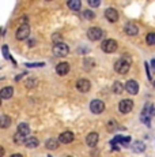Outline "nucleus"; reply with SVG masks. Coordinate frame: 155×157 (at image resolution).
I'll list each match as a JSON object with an SVG mask.
<instances>
[{"label": "nucleus", "mask_w": 155, "mask_h": 157, "mask_svg": "<svg viewBox=\"0 0 155 157\" xmlns=\"http://www.w3.org/2000/svg\"><path fill=\"white\" fill-rule=\"evenodd\" d=\"M4 153H5L4 147H3V146H0V157H3V156H4Z\"/></svg>", "instance_id": "obj_32"}, {"label": "nucleus", "mask_w": 155, "mask_h": 157, "mask_svg": "<svg viewBox=\"0 0 155 157\" xmlns=\"http://www.w3.org/2000/svg\"><path fill=\"white\" fill-rule=\"evenodd\" d=\"M129 67H131V59L128 56L125 57H121L120 60L114 63V70L118 72V74H127L129 71Z\"/></svg>", "instance_id": "obj_1"}, {"label": "nucleus", "mask_w": 155, "mask_h": 157, "mask_svg": "<svg viewBox=\"0 0 155 157\" xmlns=\"http://www.w3.org/2000/svg\"><path fill=\"white\" fill-rule=\"evenodd\" d=\"M103 30L102 29H99V28H90L87 30V37L90 38L91 41H98V40H101V38L103 37Z\"/></svg>", "instance_id": "obj_4"}, {"label": "nucleus", "mask_w": 155, "mask_h": 157, "mask_svg": "<svg viewBox=\"0 0 155 157\" xmlns=\"http://www.w3.org/2000/svg\"><path fill=\"white\" fill-rule=\"evenodd\" d=\"M117 41L116 40H112V38H109V40H105L102 44H101V48H102L103 52L106 53H113L116 49H117Z\"/></svg>", "instance_id": "obj_3"}, {"label": "nucleus", "mask_w": 155, "mask_h": 157, "mask_svg": "<svg viewBox=\"0 0 155 157\" xmlns=\"http://www.w3.org/2000/svg\"><path fill=\"white\" fill-rule=\"evenodd\" d=\"M90 109L91 112L95 115H99L105 111V104H103L101 100H93L90 102Z\"/></svg>", "instance_id": "obj_6"}, {"label": "nucleus", "mask_w": 155, "mask_h": 157, "mask_svg": "<svg viewBox=\"0 0 155 157\" xmlns=\"http://www.w3.org/2000/svg\"><path fill=\"white\" fill-rule=\"evenodd\" d=\"M99 4H101L99 0H88V6H91V7H98Z\"/></svg>", "instance_id": "obj_29"}, {"label": "nucleus", "mask_w": 155, "mask_h": 157, "mask_svg": "<svg viewBox=\"0 0 155 157\" xmlns=\"http://www.w3.org/2000/svg\"><path fill=\"white\" fill-rule=\"evenodd\" d=\"M0 105H2V98H0Z\"/></svg>", "instance_id": "obj_35"}, {"label": "nucleus", "mask_w": 155, "mask_h": 157, "mask_svg": "<svg viewBox=\"0 0 155 157\" xmlns=\"http://www.w3.org/2000/svg\"><path fill=\"white\" fill-rule=\"evenodd\" d=\"M45 146L48 147L49 150H55L59 147V140H55V138H49V140L46 141Z\"/></svg>", "instance_id": "obj_19"}, {"label": "nucleus", "mask_w": 155, "mask_h": 157, "mask_svg": "<svg viewBox=\"0 0 155 157\" xmlns=\"http://www.w3.org/2000/svg\"><path fill=\"white\" fill-rule=\"evenodd\" d=\"M125 33H127L128 36H136L139 33V28L133 22H128L127 25H125Z\"/></svg>", "instance_id": "obj_15"}, {"label": "nucleus", "mask_w": 155, "mask_h": 157, "mask_svg": "<svg viewBox=\"0 0 155 157\" xmlns=\"http://www.w3.org/2000/svg\"><path fill=\"white\" fill-rule=\"evenodd\" d=\"M48 157H52V156H48Z\"/></svg>", "instance_id": "obj_37"}, {"label": "nucleus", "mask_w": 155, "mask_h": 157, "mask_svg": "<svg viewBox=\"0 0 155 157\" xmlns=\"http://www.w3.org/2000/svg\"><path fill=\"white\" fill-rule=\"evenodd\" d=\"M125 90H127L129 94H138L139 93V83L136 81L131 79L125 83Z\"/></svg>", "instance_id": "obj_9"}, {"label": "nucleus", "mask_w": 155, "mask_h": 157, "mask_svg": "<svg viewBox=\"0 0 155 157\" xmlns=\"http://www.w3.org/2000/svg\"><path fill=\"white\" fill-rule=\"evenodd\" d=\"M68 71H70V64L67 62H61L56 66V72L59 75H65V74H68Z\"/></svg>", "instance_id": "obj_13"}, {"label": "nucleus", "mask_w": 155, "mask_h": 157, "mask_svg": "<svg viewBox=\"0 0 155 157\" xmlns=\"http://www.w3.org/2000/svg\"><path fill=\"white\" fill-rule=\"evenodd\" d=\"M142 122L144 123V124H147V126L151 124V123H150V117H148V116H144V115H142Z\"/></svg>", "instance_id": "obj_31"}, {"label": "nucleus", "mask_w": 155, "mask_h": 157, "mask_svg": "<svg viewBox=\"0 0 155 157\" xmlns=\"http://www.w3.org/2000/svg\"><path fill=\"white\" fill-rule=\"evenodd\" d=\"M11 126V119L10 116H7V115H3V116H0V127L2 128H7Z\"/></svg>", "instance_id": "obj_20"}, {"label": "nucleus", "mask_w": 155, "mask_h": 157, "mask_svg": "<svg viewBox=\"0 0 155 157\" xmlns=\"http://www.w3.org/2000/svg\"><path fill=\"white\" fill-rule=\"evenodd\" d=\"M132 150L135 153H142V152H144L146 150V145L142 142V141H135L132 145Z\"/></svg>", "instance_id": "obj_17"}, {"label": "nucleus", "mask_w": 155, "mask_h": 157, "mask_svg": "<svg viewBox=\"0 0 155 157\" xmlns=\"http://www.w3.org/2000/svg\"><path fill=\"white\" fill-rule=\"evenodd\" d=\"M116 127H117V124H116V122L114 120H110L109 122V124H108V128H109V131H113Z\"/></svg>", "instance_id": "obj_30"}, {"label": "nucleus", "mask_w": 155, "mask_h": 157, "mask_svg": "<svg viewBox=\"0 0 155 157\" xmlns=\"http://www.w3.org/2000/svg\"><path fill=\"white\" fill-rule=\"evenodd\" d=\"M25 66H27V67H30V68H37V67H44L45 63H26Z\"/></svg>", "instance_id": "obj_28"}, {"label": "nucleus", "mask_w": 155, "mask_h": 157, "mask_svg": "<svg viewBox=\"0 0 155 157\" xmlns=\"http://www.w3.org/2000/svg\"><path fill=\"white\" fill-rule=\"evenodd\" d=\"M151 64H153V67H154V70H155V59L153 60V62H151Z\"/></svg>", "instance_id": "obj_34"}, {"label": "nucleus", "mask_w": 155, "mask_h": 157, "mask_svg": "<svg viewBox=\"0 0 155 157\" xmlns=\"http://www.w3.org/2000/svg\"><path fill=\"white\" fill-rule=\"evenodd\" d=\"M98 140H99V135H98L97 132H90V134L86 137V144L90 147H95L98 144Z\"/></svg>", "instance_id": "obj_11"}, {"label": "nucleus", "mask_w": 155, "mask_h": 157, "mask_svg": "<svg viewBox=\"0 0 155 157\" xmlns=\"http://www.w3.org/2000/svg\"><path fill=\"white\" fill-rule=\"evenodd\" d=\"M105 17H106V19H108L109 22H112V23H114V22H117L118 21V13H117L116 8H106Z\"/></svg>", "instance_id": "obj_10"}, {"label": "nucleus", "mask_w": 155, "mask_h": 157, "mask_svg": "<svg viewBox=\"0 0 155 157\" xmlns=\"http://www.w3.org/2000/svg\"><path fill=\"white\" fill-rule=\"evenodd\" d=\"M38 145H40V142H38V140L35 137L27 138V140H26V142H25V146L29 147V149H34V147H37Z\"/></svg>", "instance_id": "obj_18"}, {"label": "nucleus", "mask_w": 155, "mask_h": 157, "mask_svg": "<svg viewBox=\"0 0 155 157\" xmlns=\"http://www.w3.org/2000/svg\"><path fill=\"white\" fill-rule=\"evenodd\" d=\"M29 131H30V127H29L27 123H20V124L18 126V132H19V134L26 137V135L29 134Z\"/></svg>", "instance_id": "obj_22"}, {"label": "nucleus", "mask_w": 155, "mask_h": 157, "mask_svg": "<svg viewBox=\"0 0 155 157\" xmlns=\"http://www.w3.org/2000/svg\"><path fill=\"white\" fill-rule=\"evenodd\" d=\"M146 41H147L148 45H155V33H148L147 37H146Z\"/></svg>", "instance_id": "obj_25"}, {"label": "nucleus", "mask_w": 155, "mask_h": 157, "mask_svg": "<svg viewBox=\"0 0 155 157\" xmlns=\"http://www.w3.org/2000/svg\"><path fill=\"white\" fill-rule=\"evenodd\" d=\"M14 142H15L16 145H25L26 142V137L22 134H19V132H16L15 135H14Z\"/></svg>", "instance_id": "obj_23"}, {"label": "nucleus", "mask_w": 155, "mask_h": 157, "mask_svg": "<svg viewBox=\"0 0 155 157\" xmlns=\"http://www.w3.org/2000/svg\"><path fill=\"white\" fill-rule=\"evenodd\" d=\"M67 4H68V7H70L72 11H79L80 7H82V3H80L79 0H70Z\"/></svg>", "instance_id": "obj_21"}, {"label": "nucleus", "mask_w": 155, "mask_h": 157, "mask_svg": "<svg viewBox=\"0 0 155 157\" xmlns=\"http://www.w3.org/2000/svg\"><path fill=\"white\" fill-rule=\"evenodd\" d=\"M74 141V134L71 131H64L59 135V142L61 144H71Z\"/></svg>", "instance_id": "obj_12"}, {"label": "nucleus", "mask_w": 155, "mask_h": 157, "mask_svg": "<svg viewBox=\"0 0 155 157\" xmlns=\"http://www.w3.org/2000/svg\"><path fill=\"white\" fill-rule=\"evenodd\" d=\"M142 115H144V116H153V115H155V107L151 102H148V104H146L144 105V109H143V113Z\"/></svg>", "instance_id": "obj_16"}, {"label": "nucleus", "mask_w": 155, "mask_h": 157, "mask_svg": "<svg viewBox=\"0 0 155 157\" xmlns=\"http://www.w3.org/2000/svg\"><path fill=\"white\" fill-rule=\"evenodd\" d=\"M83 17H85L86 19H94L95 14L91 10H86V11H83Z\"/></svg>", "instance_id": "obj_27"}, {"label": "nucleus", "mask_w": 155, "mask_h": 157, "mask_svg": "<svg viewBox=\"0 0 155 157\" xmlns=\"http://www.w3.org/2000/svg\"><path fill=\"white\" fill-rule=\"evenodd\" d=\"M29 34H30V28H29V25L26 23V25H20L19 28L16 30V40H26V38L29 37Z\"/></svg>", "instance_id": "obj_5"}, {"label": "nucleus", "mask_w": 155, "mask_h": 157, "mask_svg": "<svg viewBox=\"0 0 155 157\" xmlns=\"http://www.w3.org/2000/svg\"><path fill=\"white\" fill-rule=\"evenodd\" d=\"M2 51H3V55H4V57H5V59H10V60H13V63H15V60H14L13 57H11L10 52H8V48H7V45H3Z\"/></svg>", "instance_id": "obj_26"}, {"label": "nucleus", "mask_w": 155, "mask_h": 157, "mask_svg": "<svg viewBox=\"0 0 155 157\" xmlns=\"http://www.w3.org/2000/svg\"><path fill=\"white\" fill-rule=\"evenodd\" d=\"M76 89L79 90L80 93H87L88 90L91 89V83L88 79H79L76 82Z\"/></svg>", "instance_id": "obj_8"}, {"label": "nucleus", "mask_w": 155, "mask_h": 157, "mask_svg": "<svg viewBox=\"0 0 155 157\" xmlns=\"http://www.w3.org/2000/svg\"><path fill=\"white\" fill-rule=\"evenodd\" d=\"M132 108H133V101L132 100H123V101H120V104H118V109H120V112L121 113H128V112H131L132 111Z\"/></svg>", "instance_id": "obj_7"}, {"label": "nucleus", "mask_w": 155, "mask_h": 157, "mask_svg": "<svg viewBox=\"0 0 155 157\" xmlns=\"http://www.w3.org/2000/svg\"><path fill=\"white\" fill-rule=\"evenodd\" d=\"M124 90V86L121 82H114L113 83V92L116 93V94H120V93H123Z\"/></svg>", "instance_id": "obj_24"}, {"label": "nucleus", "mask_w": 155, "mask_h": 157, "mask_svg": "<svg viewBox=\"0 0 155 157\" xmlns=\"http://www.w3.org/2000/svg\"><path fill=\"white\" fill-rule=\"evenodd\" d=\"M13 94H14V87H11V86H5L0 90V98H4V100L11 98Z\"/></svg>", "instance_id": "obj_14"}, {"label": "nucleus", "mask_w": 155, "mask_h": 157, "mask_svg": "<svg viewBox=\"0 0 155 157\" xmlns=\"http://www.w3.org/2000/svg\"><path fill=\"white\" fill-rule=\"evenodd\" d=\"M154 86H155V81H154Z\"/></svg>", "instance_id": "obj_36"}, {"label": "nucleus", "mask_w": 155, "mask_h": 157, "mask_svg": "<svg viewBox=\"0 0 155 157\" xmlns=\"http://www.w3.org/2000/svg\"><path fill=\"white\" fill-rule=\"evenodd\" d=\"M68 52H70V48H68L67 44L64 43H56L53 45V53H55L56 56L59 57H64L68 55Z\"/></svg>", "instance_id": "obj_2"}, {"label": "nucleus", "mask_w": 155, "mask_h": 157, "mask_svg": "<svg viewBox=\"0 0 155 157\" xmlns=\"http://www.w3.org/2000/svg\"><path fill=\"white\" fill-rule=\"evenodd\" d=\"M10 157H23L22 155H18V153H15V155H13V156H10Z\"/></svg>", "instance_id": "obj_33"}]
</instances>
